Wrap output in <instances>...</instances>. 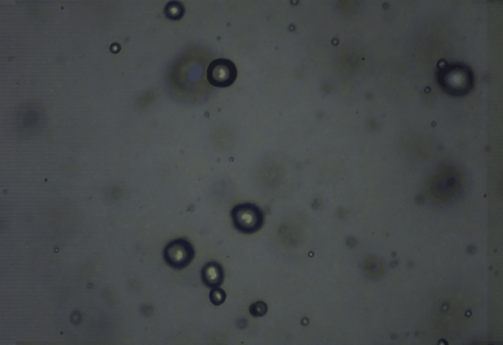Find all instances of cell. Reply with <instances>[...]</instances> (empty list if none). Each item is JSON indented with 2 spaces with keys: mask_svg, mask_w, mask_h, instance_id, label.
Returning <instances> with one entry per match:
<instances>
[{
  "mask_svg": "<svg viewBox=\"0 0 503 345\" xmlns=\"http://www.w3.org/2000/svg\"><path fill=\"white\" fill-rule=\"evenodd\" d=\"M435 81L449 95L461 98L473 89L475 76L465 63L442 60L435 69Z\"/></svg>",
  "mask_w": 503,
  "mask_h": 345,
  "instance_id": "6da1fadb",
  "label": "cell"
},
{
  "mask_svg": "<svg viewBox=\"0 0 503 345\" xmlns=\"http://www.w3.org/2000/svg\"><path fill=\"white\" fill-rule=\"evenodd\" d=\"M231 219L237 231L244 235H253L262 229L265 214L256 204H241L232 209Z\"/></svg>",
  "mask_w": 503,
  "mask_h": 345,
  "instance_id": "7a4b0ae2",
  "label": "cell"
},
{
  "mask_svg": "<svg viewBox=\"0 0 503 345\" xmlns=\"http://www.w3.org/2000/svg\"><path fill=\"white\" fill-rule=\"evenodd\" d=\"M194 246L186 238H177L168 243L164 247V261L169 267L175 270L187 268L194 260Z\"/></svg>",
  "mask_w": 503,
  "mask_h": 345,
  "instance_id": "3957f363",
  "label": "cell"
},
{
  "mask_svg": "<svg viewBox=\"0 0 503 345\" xmlns=\"http://www.w3.org/2000/svg\"><path fill=\"white\" fill-rule=\"evenodd\" d=\"M209 83L215 88H228L235 82L237 68L231 60L215 59L210 62L207 71Z\"/></svg>",
  "mask_w": 503,
  "mask_h": 345,
  "instance_id": "277c9868",
  "label": "cell"
},
{
  "mask_svg": "<svg viewBox=\"0 0 503 345\" xmlns=\"http://www.w3.org/2000/svg\"><path fill=\"white\" fill-rule=\"evenodd\" d=\"M202 281L207 288L214 289L221 286L224 279V268L217 262H209L201 272Z\"/></svg>",
  "mask_w": 503,
  "mask_h": 345,
  "instance_id": "5b68a950",
  "label": "cell"
},
{
  "mask_svg": "<svg viewBox=\"0 0 503 345\" xmlns=\"http://www.w3.org/2000/svg\"><path fill=\"white\" fill-rule=\"evenodd\" d=\"M164 13L166 17L170 20L177 21L180 20L185 13V8H184L183 4L178 1H170L168 2V6L164 9Z\"/></svg>",
  "mask_w": 503,
  "mask_h": 345,
  "instance_id": "8992f818",
  "label": "cell"
},
{
  "mask_svg": "<svg viewBox=\"0 0 503 345\" xmlns=\"http://www.w3.org/2000/svg\"><path fill=\"white\" fill-rule=\"evenodd\" d=\"M210 302L214 304L215 306L221 305L224 303L226 299V291H222L221 289L217 288L212 289L210 293Z\"/></svg>",
  "mask_w": 503,
  "mask_h": 345,
  "instance_id": "52a82bcc",
  "label": "cell"
},
{
  "mask_svg": "<svg viewBox=\"0 0 503 345\" xmlns=\"http://www.w3.org/2000/svg\"><path fill=\"white\" fill-rule=\"evenodd\" d=\"M250 312L254 317H263L268 312V305L263 301L252 304Z\"/></svg>",
  "mask_w": 503,
  "mask_h": 345,
  "instance_id": "ba28073f",
  "label": "cell"
}]
</instances>
